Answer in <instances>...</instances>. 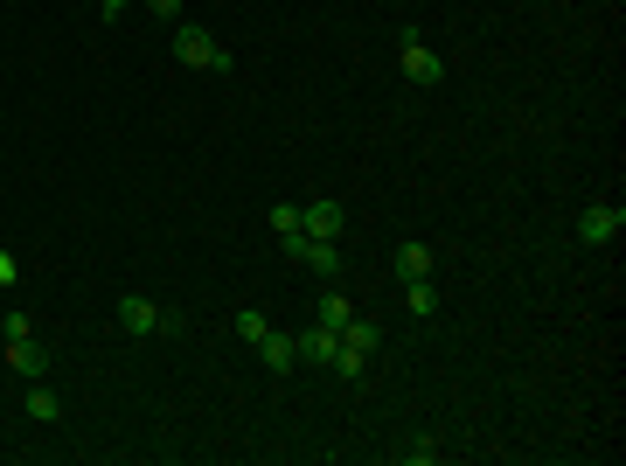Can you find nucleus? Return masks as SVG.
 I'll list each match as a JSON object with an SVG mask.
<instances>
[{"instance_id":"nucleus-18","label":"nucleus","mask_w":626,"mask_h":466,"mask_svg":"<svg viewBox=\"0 0 626 466\" xmlns=\"http://www.w3.org/2000/svg\"><path fill=\"white\" fill-rule=\"evenodd\" d=\"M14 279H21V258H14V251L0 244V286H14Z\"/></svg>"},{"instance_id":"nucleus-8","label":"nucleus","mask_w":626,"mask_h":466,"mask_svg":"<svg viewBox=\"0 0 626 466\" xmlns=\"http://www.w3.org/2000/svg\"><path fill=\"white\" fill-rule=\"evenodd\" d=\"M390 272L411 286V279H432V244H397V258H390Z\"/></svg>"},{"instance_id":"nucleus-10","label":"nucleus","mask_w":626,"mask_h":466,"mask_svg":"<svg viewBox=\"0 0 626 466\" xmlns=\"http://www.w3.org/2000/svg\"><path fill=\"white\" fill-rule=\"evenodd\" d=\"M327 369H334L341 383H355V376L369 369V355H362V348H348V341H334V355H327Z\"/></svg>"},{"instance_id":"nucleus-13","label":"nucleus","mask_w":626,"mask_h":466,"mask_svg":"<svg viewBox=\"0 0 626 466\" xmlns=\"http://www.w3.org/2000/svg\"><path fill=\"white\" fill-rule=\"evenodd\" d=\"M404 300H411V313H418V320H432V313H439V286H432V279H411V286H404Z\"/></svg>"},{"instance_id":"nucleus-3","label":"nucleus","mask_w":626,"mask_h":466,"mask_svg":"<svg viewBox=\"0 0 626 466\" xmlns=\"http://www.w3.org/2000/svg\"><path fill=\"white\" fill-rule=\"evenodd\" d=\"M397 42H404V77H411V84H446V56H432L418 28H404Z\"/></svg>"},{"instance_id":"nucleus-4","label":"nucleus","mask_w":626,"mask_h":466,"mask_svg":"<svg viewBox=\"0 0 626 466\" xmlns=\"http://www.w3.org/2000/svg\"><path fill=\"white\" fill-rule=\"evenodd\" d=\"M626 230V209L620 202H592L585 216H578V244H613Z\"/></svg>"},{"instance_id":"nucleus-5","label":"nucleus","mask_w":626,"mask_h":466,"mask_svg":"<svg viewBox=\"0 0 626 466\" xmlns=\"http://www.w3.org/2000/svg\"><path fill=\"white\" fill-rule=\"evenodd\" d=\"M119 334H160V307L140 300V293H126L119 300Z\"/></svg>"},{"instance_id":"nucleus-14","label":"nucleus","mask_w":626,"mask_h":466,"mask_svg":"<svg viewBox=\"0 0 626 466\" xmlns=\"http://www.w3.org/2000/svg\"><path fill=\"white\" fill-rule=\"evenodd\" d=\"M265 327H272V320H265V313H258V307H244V313H237V320H230V334H237V341H251V348L265 341Z\"/></svg>"},{"instance_id":"nucleus-15","label":"nucleus","mask_w":626,"mask_h":466,"mask_svg":"<svg viewBox=\"0 0 626 466\" xmlns=\"http://www.w3.org/2000/svg\"><path fill=\"white\" fill-rule=\"evenodd\" d=\"M28 418L56 425V418H63V397H56V390H28Z\"/></svg>"},{"instance_id":"nucleus-9","label":"nucleus","mask_w":626,"mask_h":466,"mask_svg":"<svg viewBox=\"0 0 626 466\" xmlns=\"http://www.w3.org/2000/svg\"><path fill=\"white\" fill-rule=\"evenodd\" d=\"M293 341H300V362H320V369H327V355H334V341H341V334H334V327H320V320H313L307 334H293Z\"/></svg>"},{"instance_id":"nucleus-19","label":"nucleus","mask_w":626,"mask_h":466,"mask_svg":"<svg viewBox=\"0 0 626 466\" xmlns=\"http://www.w3.org/2000/svg\"><path fill=\"white\" fill-rule=\"evenodd\" d=\"M140 7H154L160 21H181V0H140Z\"/></svg>"},{"instance_id":"nucleus-6","label":"nucleus","mask_w":626,"mask_h":466,"mask_svg":"<svg viewBox=\"0 0 626 466\" xmlns=\"http://www.w3.org/2000/svg\"><path fill=\"white\" fill-rule=\"evenodd\" d=\"M300 230L320 237V244H334V237H341V202H307V209H300Z\"/></svg>"},{"instance_id":"nucleus-16","label":"nucleus","mask_w":626,"mask_h":466,"mask_svg":"<svg viewBox=\"0 0 626 466\" xmlns=\"http://www.w3.org/2000/svg\"><path fill=\"white\" fill-rule=\"evenodd\" d=\"M272 230L293 237V230H300V209H293V202H272Z\"/></svg>"},{"instance_id":"nucleus-1","label":"nucleus","mask_w":626,"mask_h":466,"mask_svg":"<svg viewBox=\"0 0 626 466\" xmlns=\"http://www.w3.org/2000/svg\"><path fill=\"white\" fill-rule=\"evenodd\" d=\"M0 334H7V362H14V376H28V383L49 376V348L35 341V320H28V313H7Z\"/></svg>"},{"instance_id":"nucleus-17","label":"nucleus","mask_w":626,"mask_h":466,"mask_svg":"<svg viewBox=\"0 0 626 466\" xmlns=\"http://www.w3.org/2000/svg\"><path fill=\"white\" fill-rule=\"evenodd\" d=\"M404 460H411V466H432V460H439V439H411V446H404Z\"/></svg>"},{"instance_id":"nucleus-11","label":"nucleus","mask_w":626,"mask_h":466,"mask_svg":"<svg viewBox=\"0 0 626 466\" xmlns=\"http://www.w3.org/2000/svg\"><path fill=\"white\" fill-rule=\"evenodd\" d=\"M313 320H320V327H334V334H341V327L355 320V307L341 300V286H334V293H320V313H313Z\"/></svg>"},{"instance_id":"nucleus-2","label":"nucleus","mask_w":626,"mask_h":466,"mask_svg":"<svg viewBox=\"0 0 626 466\" xmlns=\"http://www.w3.org/2000/svg\"><path fill=\"white\" fill-rule=\"evenodd\" d=\"M174 63H188V70H223V77H230V63H237V56H230L209 28L181 21V28H174Z\"/></svg>"},{"instance_id":"nucleus-7","label":"nucleus","mask_w":626,"mask_h":466,"mask_svg":"<svg viewBox=\"0 0 626 466\" xmlns=\"http://www.w3.org/2000/svg\"><path fill=\"white\" fill-rule=\"evenodd\" d=\"M258 355H265V369H272V376H286V369H300V341H293V334H272V327H265V341H258Z\"/></svg>"},{"instance_id":"nucleus-20","label":"nucleus","mask_w":626,"mask_h":466,"mask_svg":"<svg viewBox=\"0 0 626 466\" xmlns=\"http://www.w3.org/2000/svg\"><path fill=\"white\" fill-rule=\"evenodd\" d=\"M126 7H140V0H98V14H105V21H119Z\"/></svg>"},{"instance_id":"nucleus-12","label":"nucleus","mask_w":626,"mask_h":466,"mask_svg":"<svg viewBox=\"0 0 626 466\" xmlns=\"http://www.w3.org/2000/svg\"><path fill=\"white\" fill-rule=\"evenodd\" d=\"M341 341H348V348H362V355H376V341H383V327H376V320H362V313H355V320H348V327H341Z\"/></svg>"}]
</instances>
